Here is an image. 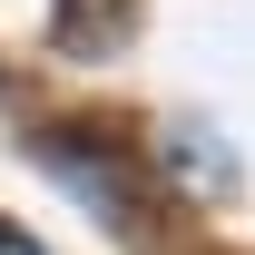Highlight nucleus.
<instances>
[{
  "instance_id": "f257e3e1",
  "label": "nucleus",
  "mask_w": 255,
  "mask_h": 255,
  "mask_svg": "<svg viewBox=\"0 0 255 255\" xmlns=\"http://www.w3.org/2000/svg\"><path fill=\"white\" fill-rule=\"evenodd\" d=\"M0 255H39V246H30V236H10V226H0Z\"/></svg>"
}]
</instances>
